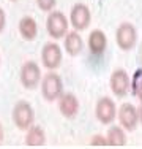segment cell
<instances>
[{"label":"cell","mask_w":142,"mask_h":149,"mask_svg":"<svg viewBox=\"0 0 142 149\" xmlns=\"http://www.w3.org/2000/svg\"><path fill=\"white\" fill-rule=\"evenodd\" d=\"M41 94L44 97V100L48 102H55L60 98V95L63 94V83L62 78L57 73H48L44 74L41 81Z\"/></svg>","instance_id":"cell-1"},{"label":"cell","mask_w":142,"mask_h":149,"mask_svg":"<svg viewBox=\"0 0 142 149\" xmlns=\"http://www.w3.org/2000/svg\"><path fill=\"white\" fill-rule=\"evenodd\" d=\"M35 120V113L33 108L30 106V103L21 100L14 105L13 108V122L16 124L17 129L21 130H28L32 125H33Z\"/></svg>","instance_id":"cell-2"},{"label":"cell","mask_w":142,"mask_h":149,"mask_svg":"<svg viewBox=\"0 0 142 149\" xmlns=\"http://www.w3.org/2000/svg\"><path fill=\"white\" fill-rule=\"evenodd\" d=\"M46 29L52 38H63L66 35V29H68V21H66L65 15L60 11L49 13L48 21H46Z\"/></svg>","instance_id":"cell-3"},{"label":"cell","mask_w":142,"mask_h":149,"mask_svg":"<svg viewBox=\"0 0 142 149\" xmlns=\"http://www.w3.org/2000/svg\"><path fill=\"white\" fill-rule=\"evenodd\" d=\"M115 40H117V45H119L120 49L130 51V49L136 45V40H137V33H136L134 26L133 24H128V22H123L122 26L117 29Z\"/></svg>","instance_id":"cell-4"},{"label":"cell","mask_w":142,"mask_h":149,"mask_svg":"<svg viewBox=\"0 0 142 149\" xmlns=\"http://www.w3.org/2000/svg\"><path fill=\"white\" fill-rule=\"evenodd\" d=\"M41 81V72L38 63L26 62L21 68V83L26 89H35Z\"/></svg>","instance_id":"cell-5"},{"label":"cell","mask_w":142,"mask_h":149,"mask_svg":"<svg viewBox=\"0 0 142 149\" xmlns=\"http://www.w3.org/2000/svg\"><path fill=\"white\" fill-rule=\"evenodd\" d=\"M92 19L90 15V10H88L87 5L84 3H76L71 10V15H70V21H71V26L74 27L76 30H84L88 27Z\"/></svg>","instance_id":"cell-6"},{"label":"cell","mask_w":142,"mask_h":149,"mask_svg":"<svg viewBox=\"0 0 142 149\" xmlns=\"http://www.w3.org/2000/svg\"><path fill=\"white\" fill-rule=\"evenodd\" d=\"M41 60H43V65L49 70L60 67V62H62V49H60V46L57 43H46L41 51Z\"/></svg>","instance_id":"cell-7"},{"label":"cell","mask_w":142,"mask_h":149,"mask_svg":"<svg viewBox=\"0 0 142 149\" xmlns=\"http://www.w3.org/2000/svg\"><path fill=\"white\" fill-rule=\"evenodd\" d=\"M95 114H97V118L101 124H111L117 116L115 103L112 102V98L109 97L99 98L97 103V108H95Z\"/></svg>","instance_id":"cell-8"},{"label":"cell","mask_w":142,"mask_h":149,"mask_svg":"<svg viewBox=\"0 0 142 149\" xmlns=\"http://www.w3.org/2000/svg\"><path fill=\"white\" fill-rule=\"evenodd\" d=\"M119 120L123 129L133 132L139 122V113H137L136 106L131 103H123L119 109Z\"/></svg>","instance_id":"cell-9"},{"label":"cell","mask_w":142,"mask_h":149,"mask_svg":"<svg viewBox=\"0 0 142 149\" xmlns=\"http://www.w3.org/2000/svg\"><path fill=\"white\" fill-rule=\"evenodd\" d=\"M111 89L114 92V95L117 97H125L130 91V76L125 70L119 68L112 73L111 76Z\"/></svg>","instance_id":"cell-10"},{"label":"cell","mask_w":142,"mask_h":149,"mask_svg":"<svg viewBox=\"0 0 142 149\" xmlns=\"http://www.w3.org/2000/svg\"><path fill=\"white\" fill-rule=\"evenodd\" d=\"M59 109L66 119H73L79 111V100L74 94H62L59 98Z\"/></svg>","instance_id":"cell-11"},{"label":"cell","mask_w":142,"mask_h":149,"mask_svg":"<svg viewBox=\"0 0 142 149\" xmlns=\"http://www.w3.org/2000/svg\"><path fill=\"white\" fill-rule=\"evenodd\" d=\"M19 33H21V37L27 41L35 40V38H37V33H38L37 21L32 16H24L22 19L19 21Z\"/></svg>","instance_id":"cell-12"},{"label":"cell","mask_w":142,"mask_h":149,"mask_svg":"<svg viewBox=\"0 0 142 149\" xmlns=\"http://www.w3.org/2000/svg\"><path fill=\"white\" fill-rule=\"evenodd\" d=\"M106 45H108V40H106V35L104 32L101 30H93L88 37V48H90L92 54L99 56L104 52Z\"/></svg>","instance_id":"cell-13"},{"label":"cell","mask_w":142,"mask_h":149,"mask_svg":"<svg viewBox=\"0 0 142 149\" xmlns=\"http://www.w3.org/2000/svg\"><path fill=\"white\" fill-rule=\"evenodd\" d=\"M82 38L77 32H70L65 35V49L70 56H77L82 51Z\"/></svg>","instance_id":"cell-14"},{"label":"cell","mask_w":142,"mask_h":149,"mask_svg":"<svg viewBox=\"0 0 142 149\" xmlns=\"http://www.w3.org/2000/svg\"><path fill=\"white\" fill-rule=\"evenodd\" d=\"M46 141V135L43 132L41 127L38 125H32L28 129V132L26 135V144L30 148H38V146H43Z\"/></svg>","instance_id":"cell-15"},{"label":"cell","mask_w":142,"mask_h":149,"mask_svg":"<svg viewBox=\"0 0 142 149\" xmlns=\"http://www.w3.org/2000/svg\"><path fill=\"white\" fill-rule=\"evenodd\" d=\"M108 144L109 146H114V148H120V146H125L126 144V136H125V132H123L122 127H111L109 129L108 135Z\"/></svg>","instance_id":"cell-16"},{"label":"cell","mask_w":142,"mask_h":149,"mask_svg":"<svg viewBox=\"0 0 142 149\" xmlns=\"http://www.w3.org/2000/svg\"><path fill=\"white\" fill-rule=\"evenodd\" d=\"M57 0H37V5L41 11H51L55 6Z\"/></svg>","instance_id":"cell-17"},{"label":"cell","mask_w":142,"mask_h":149,"mask_svg":"<svg viewBox=\"0 0 142 149\" xmlns=\"http://www.w3.org/2000/svg\"><path fill=\"white\" fill-rule=\"evenodd\" d=\"M90 144L92 146H109L108 138H106L104 135H95V136L90 140Z\"/></svg>","instance_id":"cell-18"},{"label":"cell","mask_w":142,"mask_h":149,"mask_svg":"<svg viewBox=\"0 0 142 149\" xmlns=\"http://www.w3.org/2000/svg\"><path fill=\"white\" fill-rule=\"evenodd\" d=\"M134 92H136L137 98H139L141 103H142V79H137V83L134 84Z\"/></svg>","instance_id":"cell-19"},{"label":"cell","mask_w":142,"mask_h":149,"mask_svg":"<svg viewBox=\"0 0 142 149\" xmlns=\"http://www.w3.org/2000/svg\"><path fill=\"white\" fill-rule=\"evenodd\" d=\"M5 22H6V16H5V11L0 8V32L5 29Z\"/></svg>","instance_id":"cell-20"},{"label":"cell","mask_w":142,"mask_h":149,"mask_svg":"<svg viewBox=\"0 0 142 149\" xmlns=\"http://www.w3.org/2000/svg\"><path fill=\"white\" fill-rule=\"evenodd\" d=\"M137 113H139V122H142V103L139 106V109H137Z\"/></svg>","instance_id":"cell-21"},{"label":"cell","mask_w":142,"mask_h":149,"mask_svg":"<svg viewBox=\"0 0 142 149\" xmlns=\"http://www.w3.org/2000/svg\"><path fill=\"white\" fill-rule=\"evenodd\" d=\"M2 140H3V127L0 124V143H2Z\"/></svg>","instance_id":"cell-22"},{"label":"cell","mask_w":142,"mask_h":149,"mask_svg":"<svg viewBox=\"0 0 142 149\" xmlns=\"http://www.w3.org/2000/svg\"><path fill=\"white\" fill-rule=\"evenodd\" d=\"M10 2H16V0H10Z\"/></svg>","instance_id":"cell-23"}]
</instances>
